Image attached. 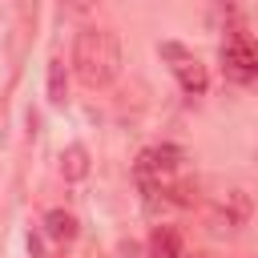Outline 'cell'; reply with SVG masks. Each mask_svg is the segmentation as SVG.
Masks as SVG:
<instances>
[{
    "label": "cell",
    "instance_id": "6",
    "mask_svg": "<svg viewBox=\"0 0 258 258\" xmlns=\"http://www.w3.org/2000/svg\"><path fill=\"white\" fill-rule=\"evenodd\" d=\"M60 173H64V181H81L89 173V149L85 145H69L60 153Z\"/></svg>",
    "mask_w": 258,
    "mask_h": 258
},
{
    "label": "cell",
    "instance_id": "2",
    "mask_svg": "<svg viewBox=\"0 0 258 258\" xmlns=\"http://www.w3.org/2000/svg\"><path fill=\"white\" fill-rule=\"evenodd\" d=\"M177 161H181V149H173V145H153V149H145V153L137 157V177H141V185L161 189V185L173 177Z\"/></svg>",
    "mask_w": 258,
    "mask_h": 258
},
{
    "label": "cell",
    "instance_id": "1",
    "mask_svg": "<svg viewBox=\"0 0 258 258\" xmlns=\"http://www.w3.org/2000/svg\"><path fill=\"white\" fill-rule=\"evenodd\" d=\"M73 73L89 89H105L121 73V44L109 28H81L73 40Z\"/></svg>",
    "mask_w": 258,
    "mask_h": 258
},
{
    "label": "cell",
    "instance_id": "3",
    "mask_svg": "<svg viewBox=\"0 0 258 258\" xmlns=\"http://www.w3.org/2000/svg\"><path fill=\"white\" fill-rule=\"evenodd\" d=\"M161 56H169L173 60V77H177V85L185 89V93H206L210 89V73H206V64L198 60V56H189L181 44H161Z\"/></svg>",
    "mask_w": 258,
    "mask_h": 258
},
{
    "label": "cell",
    "instance_id": "5",
    "mask_svg": "<svg viewBox=\"0 0 258 258\" xmlns=\"http://www.w3.org/2000/svg\"><path fill=\"white\" fill-rule=\"evenodd\" d=\"M44 230H48L52 242H73L77 238V218L69 210H48L44 214Z\"/></svg>",
    "mask_w": 258,
    "mask_h": 258
},
{
    "label": "cell",
    "instance_id": "7",
    "mask_svg": "<svg viewBox=\"0 0 258 258\" xmlns=\"http://www.w3.org/2000/svg\"><path fill=\"white\" fill-rule=\"evenodd\" d=\"M149 254H153V258H181L177 230H169V226H157V230H153V238H149Z\"/></svg>",
    "mask_w": 258,
    "mask_h": 258
},
{
    "label": "cell",
    "instance_id": "8",
    "mask_svg": "<svg viewBox=\"0 0 258 258\" xmlns=\"http://www.w3.org/2000/svg\"><path fill=\"white\" fill-rule=\"evenodd\" d=\"M64 97H69L64 60H60V56H52V60H48V101H52V105H64Z\"/></svg>",
    "mask_w": 258,
    "mask_h": 258
},
{
    "label": "cell",
    "instance_id": "4",
    "mask_svg": "<svg viewBox=\"0 0 258 258\" xmlns=\"http://www.w3.org/2000/svg\"><path fill=\"white\" fill-rule=\"evenodd\" d=\"M222 60H226V73H234L238 81L258 77V40L246 36V32H234L222 44Z\"/></svg>",
    "mask_w": 258,
    "mask_h": 258
}]
</instances>
